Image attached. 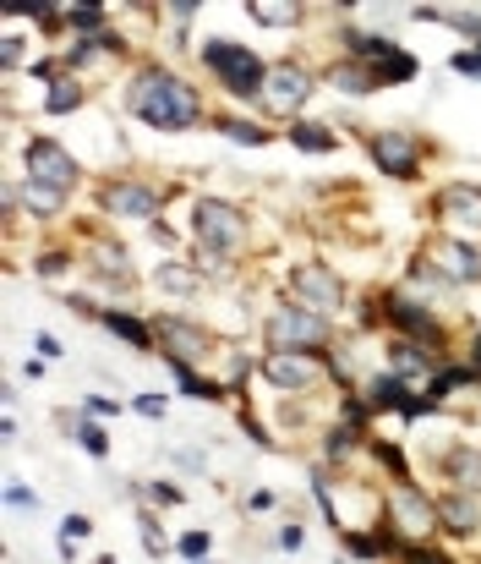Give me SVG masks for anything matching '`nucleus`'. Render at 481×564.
<instances>
[{
	"label": "nucleus",
	"mask_w": 481,
	"mask_h": 564,
	"mask_svg": "<svg viewBox=\"0 0 481 564\" xmlns=\"http://www.w3.org/2000/svg\"><path fill=\"white\" fill-rule=\"evenodd\" d=\"M131 110H137L148 126L181 132V126L197 121V93H192L181 77H170V71H142V82L131 88Z\"/></svg>",
	"instance_id": "nucleus-1"
},
{
	"label": "nucleus",
	"mask_w": 481,
	"mask_h": 564,
	"mask_svg": "<svg viewBox=\"0 0 481 564\" xmlns=\"http://www.w3.org/2000/svg\"><path fill=\"white\" fill-rule=\"evenodd\" d=\"M203 60H208V71L230 88V93H257L268 77H263V60L252 55V49H241V44H230V38H214V44H203Z\"/></svg>",
	"instance_id": "nucleus-2"
},
{
	"label": "nucleus",
	"mask_w": 481,
	"mask_h": 564,
	"mask_svg": "<svg viewBox=\"0 0 481 564\" xmlns=\"http://www.w3.org/2000/svg\"><path fill=\"white\" fill-rule=\"evenodd\" d=\"M27 170H33V181H49L55 192H66L71 181H77V165L60 154V143H49V137H38V143H27Z\"/></svg>",
	"instance_id": "nucleus-3"
},
{
	"label": "nucleus",
	"mask_w": 481,
	"mask_h": 564,
	"mask_svg": "<svg viewBox=\"0 0 481 564\" xmlns=\"http://www.w3.org/2000/svg\"><path fill=\"white\" fill-rule=\"evenodd\" d=\"M197 225H203V241L219 247V252H230V247L246 236V219H241L230 203H203V208H197Z\"/></svg>",
	"instance_id": "nucleus-4"
},
{
	"label": "nucleus",
	"mask_w": 481,
	"mask_h": 564,
	"mask_svg": "<svg viewBox=\"0 0 481 564\" xmlns=\"http://www.w3.org/2000/svg\"><path fill=\"white\" fill-rule=\"evenodd\" d=\"M268 99H274V110H296L307 99V71L301 66H279L268 77Z\"/></svg>",
	"instance_id": "nucleus-5"
},
{
	"label": "nucleus",
	"mask_w": 481,
	"mask_h": 564,
	"mask_svg": "<svg viewBox=\"0 0 481 564\" xmlns=\"http://www.w3.org/2000/svg\"><path fill=\"white\" fill-rule=\"evenodd\" d=\"M323 335H329V329H323L312 313H285V318L274 324V340H296V346H307V351L323 346Z\"/></svg>",
	"instance_id": "nucleus-6"
},
{
	"label": "nucleus",
	"mask_w": 481,
	"mask_h": 564,
	"mask_svg": "<svg viewBox=\"0 0 481 564\" xmlns=\"http://www.w3.org/2000/svg\"><path fill=\"white\" fill-rule=\"evenodd\" d=\"M372 154H378V165H383L389 176H416V154H411L405 137H389V132H383V137L372 143Z\"/></svg>",
	"instance_id": "nucleus-7"
},
{
	"label": "nucleus",
	"mask_w": 481,
	"mask_h": 564,
	"mask_svg": "<svg viewBox=\"0 0 481 564\" xmlns=\"http://www.w3.org/2000/svg\"><path fill=\"white\" fill-rule=\"evenodd\" d=\"M110 208H115V214H131V219H148V214L159 208V197H153L148 186H115V192H110Z\"/></svg>",
	"instance_id": "nucleus-8"
},
{
	"label": "nucleus",
	"mask_w": 481,
	"mask_h": 564,
	"mask_svg": "<svg viewBox=\"0 0 481 564\" xmlns=\"http://www.w3.org/2000/svg\"><path fill=\"white\" fill-rule=\"evenodd\" d=\"M438 258H444V263L455 269V280H476V274H481V252L471 247V241H465V236H455V241H449V247H444Z\"/></svg>",
	"instance_id": "nucleus-9"
},
{
	"label": "nucleus",
	"mask_w": 481,
	"mask_h": 564,
	"mask_svg": "<svg viewBox=\"0 0 481 564\" xmlns=\"http://www.w3.org/2000/svg\"><path fill=\"white\" fill-rule=\"evenodd\" d=\"M296 280H301V291H307V302H312V307H340V296H345L323 269H307V274H296Z\"/></svg>",
	"instance_id": "nucleus-10"
},
{
	"label": "nucleus",
	"mask_w": 481,
	"mask_h": 564,
	"mask_svg": "<svg viewBox=\"0 0 481 564\" xmlns=\"http://www.w3.org/2000/svg\"><path fill=\"white\" fill-rule=\"evenodd\" d=\"M389 313L400 318V329H405V335H422V340H438V324H433V318H427L422 307H411V302H400V296H394V302H389Z\"/></svg>",
	"instance_id": "nucleus-11"
},
{
	"label": "nucleus",
	"mask_w": 481,
	"mask_h": 564,
	"mask_svg": "<svg viewBox=\"0 0 481 564\" xmlns=\"http://www.w3.org/2000/svg\"><path fill=\"white\" fill-rule=\"evenodd\" d=\"M268 378L290 389V384H307V378H312V367H307V356H296V351H279V356L268 362Z\"/></svg>",
	"instance_id": "nucleus-12"
},
{
	"label": "nucleus",
	"mask_w": 481,
	"mask_h": 564,
	"mask_svg": "<svg viewBox=\"0 0 481 564\" xmlns=\"http://www.w3.org/2000/svg\"><path fill=\"white\" fill-rule=\"evenodd\" d=\"M290 143L307 148V154H329V148H334V132H323V126H312V121H296V126H290Z\"/></svg>",
	"instance_id": "nucleus-13"
},
{
	"label": "nucleus",
	"mask_w": 481,
	"mask_h": 564,
	"mask_svg": "<svg viewBox=\"0 0 481 564\" xmlns=\"http://www.w3.org/2000/svg\"><path fill=\"white\" fill-rule=\"evenodd\" d=\"M104 324H110V335H120V340H131V346H148L142 318H131V313H104Z\"/></svg>",
	"instance_id": "nucleus-14"
},
{
	"label": "nucleus",
	"mask_w": 481,
	"mask_h": 564,
	"mask_svg": "<svg viewBox=\"0 0 481 564\" xmlns=\"http://www.w3.org/2000/svg\"><path fill=\"white\" fill-rule=\"evenodd\" d=\"M444 521H449L455 532H471V521H476V510H471V499H465V494H455V499L444 505Z\"/></svg>",
	"instance_id": "nucleus-15"
},
{
	"label": "nucleus",
	"mask_w": 481,
	"mask_h": 564,
	"mask_svg": "<svg viewBox=\"0 0 481 564\" xmlns=\"http://www.w3.org/2000/svg\"><path fill=\"white\" fill-rule=\"evenodd\" d=\"M170 367H175V378H181V389H186V395H219V384L192 378V373H186V362H170Z\"/></svg>",
	"instance_id": "nucleus-16"
},
{
	"label": "nucleus",
	"mask_w": 481,
	"mask_h": 564,
	"mask_svg": "<svg viewBox=\"0 0 481 564\" xmlns=\"http://www.w3.org/2000/svg\"><path fill=\"white\" fill-rule=\"evenodd\" d=\"M71 104H77V82H60V88L49 93V110H55V115H66Z\"/></svg>",
	"instance_id": "nucleus-17"
},
{
	"label": "nucleus",
	"mask_w": 481,
	"mask_h": 564,
	"mask_svg": "<svg viewBox=\"0 0 481 564\" xmlns=\"http://www.w3.org/2000/svg\"><path fill=\"white\" fill-rule=\"evenodd\" d=\"M208 543H214L208 532H186V537H181V554H186V559H203V554H208Z\"/></svg>",
	"instance_id": "nucleus-18"
},
{
	"label": "nucleus",
	"mask_w": 481,
	"mask_h": 564,
	"mask_svg": "<svg viewBox=\"0 0 481 564\" xmlns=\"http://www.w3.org/2000/svg\"><path fill=\"white\" fill-rule=\"evenodd\" d=\"M164 335H175L181 351H203V335H192V329H181V324H164Z\"/></svg>",
	"instance_id": "nucleus-19"
},
{
	"label": "nucleus",
	"mask_w": 481,
	"mask_h": 564,
	"mask_svg": "<svg viewBox=\"0 0 481 564\" xmlns=\"http://www.w3.org/2000/svg\"><path fill=\"white\" fill-rule=\"evenodd\" d=\"M225 132H235L241 143H263V137H268L263 126H246V121H225Z\"/></svg>",
	"instance_id": "nucleus-20"
},
{
	"label": "nucleus",
	"mask_w": 481,
	"mask_h": 564,
	"mask_svg": "<svg viewBox=\"0 0 481 564\" xmlns=\"http://www.w3.org/2000/svg\"><path fill=\"white\" fill-rule=\"evenodd\" d=\"M71 22H77V27H99V22H104V11H99V5H77V11H71Z\"/></svg>",
	"instance_id": "nucleus-21"
},
{
	"label": "nucleus",
	"mask_w": 481,
	"mask_h": 564,
	"mask_svg": "<svg viewBox=\"0 0 481 564\" xmlns=\"http://www.w3.org/2000/svg\"><path fill=\"white\" fill-rule=\"evenodd\" d=\"M82 444H88V455H104L110 444H104V433L93 428V422H82Z\"/></svg>",
	"instance_id": "nucleus-22"
},
{
	"label": "nucleus",
	"mask_w": 481,
	"mask_h": 564,
	"mask_svg": "<svg viewBox=\"0 0 481 564\" xmlns=\"http://www.w3.org/2000/svg\"><path fill=\"white\" fill-rule=\"evenodd\" d=\"M148 494H153V505H181V488H175V483H153Z\"/></svg>",
	"instance_id": "nucleus-23"
},
{
	"label": "nucleus",
	"mask_w": 481,
	"mask_h": 564,
	"mask_svg": "<svg viewBox=\"0 0 481 564\" xmlns=\"http://www.w3.org/2000/svg\"><path fill=\"white\" fill-rule=\"evenodd\" d=\"M455 66H460L465 77H481V49H465V55H455Z\"/></svg>",
	"instance_id": "nucleus-24"
},
{
	"label": "nucleus",
	"mask_w": 481,
	"mask_h": 564,
	"mask_svg": "<svg viewBox=\"0 0 481 564\" xmlns=\"http://www.w3.org/2000/svg\"><path fill=\"white\" fill-rule=\"evenodd\" d=\"M378 461H383L389 472H405V461H400V450H394V444H378Z\"/></svg>",
	"instance_id": "nucleus-25"
},
{
	"label": "nucleus",
	"mask_w": 481,
	"mask_h": 564,
	"mask_svg": "<svg viewBox=\"0 0 481 564\" xmlns=\"http://www.w3.org/2000/svg\"><path fill=\"white\" fill-rule=\"evenodd\" d=\"M137 411H142V417H164V400H159V395H142Z\"/></svg>",
	"instance_id": "nucleus-26"
},
{
	"label": "nucleus",
	"mask_w": 481,
	"mask_h": 564,
	"mask_svg": "<svg viewBox=\"0 0 481 564\" xmlns=\"http://www.w3.org/2000/svg\"><path fill=\"white\" fill-rule=\"evenodd\" d=\"M345 422H350V428H361V422H367V406H361V400H350V406H345Z\"/></svg>",
	"instance_id": "nucleus-27"
},
{
	"label": "nucleus",
	"mask_w": 481,
	"mask_h": 564,
	"mask_svg": "<svg viewBox=\"0 0 481 564\" xmlns=\"http://www.w3.org/2000/svg\"><path fill=\"white\" fill-rule=\"evenodd\" d=\"M476 373H481V346H476Z\"/></svg>",
	"instance_id": "nucleus-28"
}]
</instances>
